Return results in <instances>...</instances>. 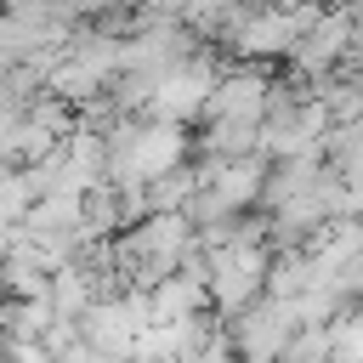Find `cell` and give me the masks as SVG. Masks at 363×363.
<instances>
[{
	"label": "cell",
	"mask_w": 363,
	"mask_h": 363,
	"mask_svg": "<svg viewBox=\"0 0 363 363\" xmlns=\"http://www.w3.org/2000/svg\"><path fill=\"white\" fill-rule=\"evenodd\" d=\"M216 79H221V74H216L204 57H182L176 68H164V74H159L147 113H153V119H164V125H187V119H199V113H204V102H210V91H216Z\"/></svg>",
	"instance_id": "cell-1"
},
{
	"label": "cell",
	"mask_w": 363,
	"mask_h": 363,
	"mask_svg": "<svg viewBox=\"0 0 363 363\" xmlns=\"http://www.w3.org/2000/svg\"><path fill=\"white\" fill-rule=\"evenodd\" d=\"M272 79L261 68H227L204 102V119H233V125H261L267 108H272Z\"/></svg>",
	"instance_id": "cell-2"
}]
</instances>
